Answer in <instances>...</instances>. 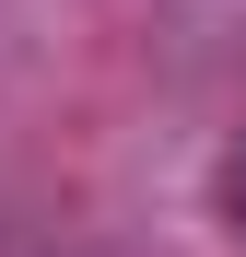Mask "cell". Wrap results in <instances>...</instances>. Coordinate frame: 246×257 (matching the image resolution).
<instances>
[]
</instances>
